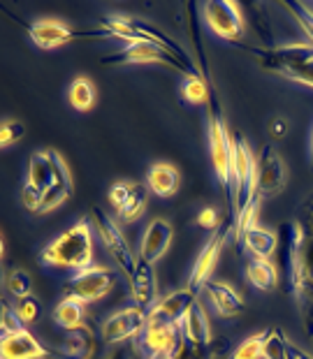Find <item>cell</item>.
Returning <instances> with one entry per match:
<instances>
[{
  "label": "cell",
  "instance_id": "cell-30",
  "mask_svg": "<svg viewBox=\"0 0 313 359\" xmlns=\"http://www.w3.org/2000/svg\"><path fill=\"white\" fill-rule=\"evenodd\" d=\"M288 348H290V343L286 339L284 330H279V327L265 330V348H262L265 359H288Z\"/></svg>",
  "mask_w": 313,
  "mask_h": 359
},
{
  "label": "cell",
  "instance_id": "cell-23",
  "mask_svg": "<svg viewBox=\"0 0 313 359\" xmlns=\"http://www.w3.org/2000/svg\"><path fill=\"white\" fill-rule=\"evenodd\" d=\"M179 170L170 163H156L147 174V186L160 197H172L179 190Z\"/></svg>",
  "mask_w": 313,
  "mask_h": 359
},
{
  "label": "cell",
  "instance_id": "cell-44",
  "mask_svg": "<svg viewBox=\"0 0 313 359\" xmlns=\"http://www.w3.org/2000/svg\"><path fill=\"white\" fill-rule=\"evenodd\" d=\"M286 121H274V123H272V135L274 137H277V140H281V137H284L286 135Z\"/></svg>",
  "mask_w": 313,
  "mask_h": 359
},
{
  "label": "cell",
  "instance_id": "cell-21",
  "mask_svg": "<svg viewBox=\"0 0 313 359\" xmlns=\"http://www.w3.org/2000/svg\"><path fill=\"white\" fill-rule=\"evenodd\" d=\"M181 341H186L188 346L195 348H209L211 346V327L209 318L200 304H193V309L188 311V316L181 323Z\"/></svg>",
  "mask_w": 313,
  "mask_h": 359
},
{
  "label": "cell",
  "instance_id": "cell-11",
  "mask_svg": "<svg viewBox=\"0 0 313 359\" xmlns=\"http://www.w3.org/2000/svg\"><path fill=\"white\" fill-rule=\"evenodd\" d=\"M227 236H232V225L230 223L220 225L218 230L211 234V239L204 243V248L200 250V255H197V259H195L193 269H190V278H188L190 292L197 294L211 280V273H213V269H216L218 255H220V250H223V243H225Z\"/></svg>",
  "mask_w": 313,
  "mask_h": 359
},
{
  "label": "cell",
  "instance_id": "cell-38",
  "mask_svg": "<svg viewBox=\"0 0 313 359\" xmlns=\"http://www.w3.org/2000/svg\"><path fill=\"white\" fill-rule=\"evenodd\" d=\"M24 330V323H21L17 309H10L7 304H3V318H0V334L7 336V334H14V332H21Z\"/></svg>",
  "mask_w": 313,
  "mask_h": 359
},
{
  "label": "cell",
  "instance_id": "cell-16",
  "mask_svg": "<svg viewBox=\"0 0 313 359\" xmlns=\"http://www.w3.org/2000/svg\"><path fill=\"white\" fill-rule=\"evenodd\" d=\"M131 294L135 299V306H140L147 313L158 304V283L151 262H144V259L137 262V269L131 276Z\"/></svg>",
  "mask_w": 313,
  "mask_h": 359
},
{
  "label": "cell",
  "instance_id": "cell-42",
  "mask_svg": "<svg viewBox=\"0 0 313 359\" xmlns=\"http://www.w3.org/2000/svg\"><path fill=\"white\" fill-rule=\"evenodd\" d=\"M197 225L204 227V230H216V227H220L218 211L213 209V206H204V209L197 213Z\"/></svg>",
  "mask_w": 313,
  "mask_h": 359
},
{
  "label": "cell",
  "instance_id": "cell-45",
  "mask_svg": "<svg viewBox=\"0 0 313 359\" xmlns=\"http://www.w3.org/2000/svg\"><path fill=\"white\" fill-rule=\"evenodd\" d=\"M149 359H174V353H170V350H160V353H151Z\"/></svg>",
  "mask_w": 313,
  "mask_h": 359
},
{
  "label": "cell",
  "instance_id": "cell-29",
  "mask_svg": "<svg viewBox=\"0 0 313 359\" xmlns=\"http://www.w3.org/2000/svg\"><path fill=\"white\" fill-rule=\"evenodd\" d=\"M70 104L77 111H88L95 104V86L88 77H77L70 83Z\"/></svg>",
  "mask_w": 313,
  "mask_h": 359
},
{
  "label": "cell",
  "instance_id": "cell-35",
  "mask_svg": "<svg viewBox=\"0 0 313 359\" xmlns=\"http://www.w3.org/2000/svg\"><path fill=\"white\" fill-rule=\"evenodd\" d=\"M70 195H72V188H67V186H53L49 190H44L42 204H40V209H37V213H49V211H53L56 206L63 204Z\"/></svg>",
  "mask_w": 313,
  "mask_h": 359
},
{
  "label": "cell",
  "instance_id": "cell-28",
  "mask_svg": "<svg viewBox=\"0 0 313 359\" xmlns=\"http://www.w3.org/2000/svg\"><path fill=\"white\" fill-rule=\"evenodd\" d=\"M147 202H149V186H144V183H133L131 197L126 200L124 209L119 211V218L126 220V223H133V220H137L144 213Z\"/></svg>",
  "mask_w": 313,
  "mask_h": 359
},
{
  "label": "cell",
  "instance_id": "cell-24",
  "mask_svg": "<svg viewBox=\"0 0 313 359\" xmlns=\"http://www.w3.org/2000/svg\"><path fill=\"white\" fill-rule=\"evenodd\" d=\"M241 243L248 253H253V257H260V259H272L274 257V250H277V232L272 230H265V227H251V230L241 236Z\"/></svg>",
  "mask_w": 313,
  "mask_h": 359
},
{
  "label": "cell",
  "instance_id": "cell-27",
  "mask_svg": "<svg viewBox=\"0 0 313 359\" xmlns=\"http://www.w3.org/2000/svg\"><path fill=\"white\" fill-rule=\"evenodd\" d=\"M93 353V341H91V332L86 327L67 332L63 341V355L65 359H88Z\"/></svg>",
  "mask_w": 313,
  "mask_h": 359
},
{
  "label": "cell",
  "instance_id": "cell-19",
  "mask_svg": "<svg viewBox=\"0 0 313 359\" xmlns=\"http://www.w3.org/2000/svg\"><path fill=\"white\" fill-rule=\"evenodd\" d=\"M204 292L211 299L213 309L220 318H239L244 313V299L241 294L225 280H209L204 285Z\"/></svg>",
  "mask_w": 313,
  "mask_h": 359
},
{
  "label": "cell",
  "instance_id": "cell-5",
  "mask_svg": "<svg viewBox=\"0 0 313 359\" xmlns=\"http://www.w3.org/2000/svg\"><path fill=\"white\" fill-rule=\"evenodd\" d=\"M114 285H116V273L107 266L91 264L86 269L74 271V276L65 283L63 294L70 299H79L81 304H93L109 294Z\"/></svg>",
  "mask_w": 313,
  "mask_h": 359
},
{
  "label": "cell",
  "instance_id": "cell-4",
  "mask_svg": "<svg viewBox=\"0 0 313 359\" xmlns=\"http://www.w3.org/2000/svg\"><path fill=\"white\" fill-rule=\"evenodd\" d=\"M232 197L234 216L258 197V158H253L241 137H232Z\"/></svg>",
  "mask_w": 313,
  "mask_h": 359
},
{
  "label": "cell",
  "instance_id": "cell-14",
  "mask_svg": "<svg viewBox=\"0 0 313 359\" xmlns=\"http://www.w3.org/2000/svg\"><path fill=\"white\" fill-rule=\"evenodd\" d=\"M260 56L262 65L267 70L286 74L295 67H300L304 63H309L313 58V44L311 42H293V44H281V47L274 49H265V51H255Z\"/></svg>",
  "mask_w": 313,
  "mask_h": 359
},
{
  "label": "cell",
  "instance_id": "cell-18",
  "mask_svg": "<svg viewBox=\"0 0 313 359\" xmlns=\"http://www.w3.org/2000/svg\"><path fill=\"white\" fill-rule=\"evenodd\" d=\"M47 350L28 330L7 334L0 339V357L3 359H42Z\"/></svg>",
  "mask_w": 313,
  "mask_h": 359
},
{
  "label": "cell",
  "instance_id": "cell-7",
  "mask_svg": "<svg viewBox=\"0 0 313 359\" xmlns=\"http://www.w3.org/2000/svg\"><path fill=\"white\" fill-rule=\"evenodd\" d=\"M28 183L49 190L53 186L72 188V177L58 151H37L28 163Z\"/></svg>",
  "mask_w": 313,
  "mask_h": 359
},
{
  "label": "cell",
  "instance_id": "cell-12",
  "mask_svg": "<svg viewBox=\"0 0 313 359\" xmlns=\"http://www.w3.org/2000/svg\"><path fill=\"white\" fill-rule=\"evenodd\" d=\"M277 250H274L272 262L277 266L279 283L284 287L286 294H293V283H295V259H297V227L293 220L281 223L277 232Z\"/></svg>",
  "mask_w": 313,
  "mask_h": 359
},
{
  "label": "cell",
  "instance_id": "cell-46",
  "mask_svg": "<svg viewBox=\"0 0 313 359\" xmlns=\"http://www.w3.org/2000/svg\"><path fill=\"white\" fill-rule=\"evenodd\" d=\"M311 165H313V140H311Z\"/></svg>",
  "mask_w": 313,
  "mask_h": 359
},
{
  "label": "cell",
  "instance_id": "cell-41",
  "mask_svg": "<svg viewBox=\"0 0 313 359\" xmlns=\"http://www.w3.org/2000/svg\"><path fill=\"white\" fill-rule=\"evenodd\" d=\"M286 77L297 81V83H304V86H311L313 88V58L309 60V63L295 67V70H290Z\"/></svg>",
  "mask_w": 313,
  "mask_h": 359
},
{
  "label": "cell",
  "instance_id": "cell-22",
  "mask_svg": "<svg viewBox=\"0 0 313 359\" xmlns=\"http://www.w3.org/2000/svg\"><path fill=\"white\" fill-rule=\"evenodd\" d=\"M181 343V327L172 325H151L147 323V330L140 336V348L151 353H160V350H170L174 353Z\"/></svg>",
  "mask_w": 313,
  "mask_h": 359
},
{
  "label": "cell",
  "instance_id": "cell-6",
  "mask_svg": "<svg viewBox=\"0 0 313 359\" xmlns=\"http://www.w3.org/2000/svg\"><path fill=\"white\" fill-rule=\"evenodd\" d=\"M91 216H93L91 223H93V227L98 230V236H100V241L105 243L107 253L114 257V262H116L128 276H133L140 259H135L131 243L126 241V234L119 230V225H114V220L107 216L100 206H93V213H91Z\"/></svg>",
  "mask_w": 313,
  "mask_h": 359
},
{
  "label": "cell",
  "instance_id": "cell-43",
  "mask_svg": "<svg viewBox=\"0 0 313 359\" xmlns=\"http://www.w3.org/2000/svg\"><path fill=\"white\" fill-rule=\"evenodd\" d=\"M288 359H313V357L304 353L302 348H297V346H293V343H290V348H288Z\"/></svg>",
  "mask_w": 313,
  "mask_h": 359
},
{
  "label": "cell",
  "instance_id": "cell-20",
  "mask_svg": "<svg viewBox=\"0 0 313 359\" xmlns=\"http://www.w3.org/2000/svg\"><path fill=\"white\" fill-rule=\"evenodd\" d=\"M28 35L35 47L40 49H56L60 44L70 42L74 33L58 19H40L28 28Z\"/></svg>",
  "mask_w": 313,
  "mask_h": 359
},
{
  "label": "cell",
  "instance_id": "cell-26",
  "mask_svg": "<svg viewBox=\"0 0 313 359\" xmlns=\"http://www.w3.org/2000/svg\"><path fill=\"white\" fill-rule=\"evenodd\" d=\"M246 278L251 280V285H255L262 292H272L279 285V273L272 259H260L253 257L246 266Z\"/></svg>",
  "mask_w": 313,
  "mask_h": 359
},
{
  "label": "cell",
  "instance_id": "cell-13",
  "mask_svg": "<svg viewBox=\"0 0 313 359\" xmlns=\"http://www.w3.org/2000/svg\"><path fill=\"white\" fill-rule=\"evenodd\" d=\"M286 188V167L274 144H265L258 156V197L269 200Z\"/></svg>",
  "mask_w": 313,
  "mask_h": 359
},
{
  "label": "cell",
  "instance_id": "cell-34",
  "mask_svg": "<svg viewBox=\"0 0 313 359\" xmlns=\"http://www.w3.org/2000/svg\"><path fill=\"white\" fill-rule=\"evenodd\" d=\"M24 135H26V128L21 121L5 118L3 126H0V144H3V149H10L14 144H19L24 140Z\"/></svg>",
  "mask_w": 313,
  "mask_h": 359
},
{
  "label": "cell",
  "instance_id": "cell-1",
  "mask_svg": "<svg viewBox=\"0 0 313 359\" xmlns=\"http://www.w3.org/2000/svg\"><path fill=\"white\" fill-rule=\"evenodd\" d=\"M297 227V259H295V283L293 297L300 309L302 325L313 336V195L300 204L293 218Z\"/></svg>",
  "mask_w": 313,
  "mask_h": 359
},
{
  "label": "cell",
  "instance_id": "cell-8",
  "mask_svg": "<svg viewBox=\"0 0 313 359\" xmlns=\"http://www.w3.org/2000/svg\"><path fill=\"white\" fill-rule=\"evenodd\" d=\"M147 323H149V313L142 311L140 306L121 309L116 313H112L102 323V341L107 346H119L124 341L140 339L142 332L147 330Z\"/></svg>",
  "mask_w": 313,
  "mask_h": 359
},
{
  "label": "cell",
  "instance_id": "cell-36",
  "mask_svg": "<svg viewBox=\"0 0 313 359\" xmlns=\"http://www.w3.org/2000/svg\"><path fill=\"white\" fill-rule=\"evenodd\" d=\"M17 313H19V318L24 325H35L37 320L42 318V304L30 294V297H26V299H19Z\"/></svg>",
  "mask_w": 313,
  "mask_h": 359
},
{
  "label": "cell",
  "instance_id": "cell-33",
  "mask_svg": "<svg viewBox=\"0 0 313 359\" xmlns=\"http://www.w3.org/2000/svg\"><path fill=\"white\" fill-rule=\"evenodd\" d=\"M262 348H265V332L253 334L237 346V350L232 353V359H260Z\"/></svg>",
  "mask_w": 313,
  "mask_h": 359
},
{
  "label": "cell",
  "instance_id": "cell-3",
  "mask_svg": "<svg viewBox=\"0 0 313 359\" xmlns=\"http://www.w3.org/2000/svg\"><path fill=\"white\" fill-rule=\"evenodd\" d=\"M209 147H211V160L213 170L220 181V186L227 193V204H230L232 216V230H234V197H232V137L227 133L225 121L220 116L213 97L209 100Z\"/></svg>",
  "mask_w": 313,
  "mask_h": 359
},
{
  "label": "cell",
  "instance_id": "cell-17",
  "mask_svg": "<svg viewBox=\"0 0 313 359\" xmlns=\"http://www.w3.org/2000/svg\"><path fill=\"white\" fill-rule=\"evenodd\" d=\"M172 236H174V230L167 220L163 218L151 220L147 232L142 236V246H140V255L144 262L156 264L158 259L167 253V248H170V243H172Z\"/></svg>",
  "mask_w": 313,
  "mask_h": 359
},
{
  "label": "cell",
  "instance_id": "cell-37",
  "mask_svg": "<svg viewBox=\"0 0 313 359\" xmlns=\"http://www.w3.org/2000/svg\"><path fill=\"white\" fill-rule=\"evenodd\" d=\"M288 10L295 14L297 24L302 26L304 35H307V40L313 44V10L302 3H288Z\"/></svg>",
  "mask_w": 313,
  "mask_h": 359
},
{
  "label": "cell",
  "instance_id": "cell-39",
  "mask_svg": "<svg viewBox=\"0 0 313 359\" xmlns=\"http://www.w3.org/2000/svg\"><path fill=\"white\" fill-rule=\"evenodd\" d=\"M131 190H133V181H119L114 183V186L109 188V204L114 206L116 211L124 209L126 200L131 197Z\"/></svg>",
  "mask_w": 313,
  "mask_h": 359
},
{
  "label": "cell",
  "instance_id": "cell-32",
  "mask_svg": "<svg viewBox=\"0 0 313 359\" xmlns=\"http://www.w3.org/2000/svg\"><path fill=\"white\" fill-rule=\"evenodd\" d=\"M7 290H10L17 299H26V297L33 294V280H30L28 271L14 269L7 273Z\"/></svg>",
  "mask_w": 313,
  "mask_h": 359
},
{
  "label": "cell",
  "instance_id": "cell-10",
  "mask_svg": "<svg viewBox=\"0 0 313 359\" xmlns=\"http://www.w3.org/2000/svg\"><path fill=\"white\" fill-rule=\"evenodd\" d=\"M144 63H167V65H172L174 70L183 72L179 60L151 40H133L121 51L105 58V65H144Z\"/></svg>",
  "mask_w": 313,
  "mask_h": 359
},
{
  "label": "cell",
  "instance_id": "cell-2",
  "mask_svg": "<svg viewBox=\"0 0 313 359\" xmlns=\"http://www.w3.org/2000/svg\"><path fill=\"white\" fill-rule=\"evenodd\" d=\"M91 220L84 218L67 232L56 236L51 243L42 248L40 262L44 266H63V269L81 271L91 266L93 259V234H91Z\"/></svg>",
  "mask_w": 313,
  "mask_h": 359
},
{
  "label": "cell",
  "instance_id": "cell-15",
  "mask_svg": "<svg viewBox=\"0 0 313 359\" xmlns=\"http://www.w3.org/2000/svg\"><path fill=\"white\" fill-rule=\"evenodd\" d=\"M195 292H190L188 287L170 292L163 299H158V304L149 311V323L151 325H172L181 327L183 318L188 316V311L193 309V304H197Z\"/></svg>",
  "mask_w": 313,
  "mask_h": 359
},
{
  "label": "cell",
  "instance_id": "cell-25",
  "mask_svg": "<svg viewBox=\"0 0 313 359\" xmlns=\"http://www.w3.org/2000/svg\"><path fill=\"white\" fill-rule=\"evenodd\" d=\"M86 304H81L79 299H70V297H63L56 309H53V320H56L58 327H63L65 332L79 330L84 327V318H86V311H84Z\"/></svg>",
  "mask_w": 313,
  "mask_h": 359
},
{
  "label": "cell",
  "instance_id": "cell-40",
  "mask_svg": "<svg viewBox=\"0 0 313 359\" xmlns=\"http://www.w3.org/2000/svg\"><path fill=\"white\" fill-rule=\"evenodd\" d=\"M42 197H44V190L26 181L24 190H21V202H24L26 209H28V211H33V213H37V209H40V204H42Z\"/></svg>",
  "mask_w": 313,
  "mask_h": 359
},
{
  "label": "cell",
  "instance_id": "cell-31",
  "mask_svg": "<svg viewBox=\"0 0 313 359\" xmlns=\"http://www.w3.org/2000/svg\"><path fill=\"white\" fill-rule=\"evenodd\" d=\"M183 100L190 104H209L211 93L202 77H193V79L183 81Z\"/></svg>",
  "mask_w": 313,
  "mask_h": 359
},
{
  "label": "cell",
  "instance_id": "cell-9",
  "mask_svg": "<svg viewBox=\"0 0 313 359\" xmlns=\"http://www.w3.org/2000/svg\"><path fill=\"white\" fill-rule=\"evenodd\" d=\"M202 14L209 28L220 40H227V42L241 40L246 24H244L241 10L232 0H211V3L202 7Z\"/></svg>",
  "mask_w": 313,
  "mask_h": 359
}]
</instances>
